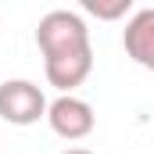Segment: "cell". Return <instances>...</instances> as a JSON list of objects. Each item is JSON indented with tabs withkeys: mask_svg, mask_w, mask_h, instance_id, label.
Segmentation results:
<instances>
[{
	"mask_svg": "<svg viewBox=\"0 0 154 154\" xmlns=\"http://www.w3.org/2000/svg\"><path fill=\"white\" fill-rule=\"evenodd\" d=\"M43 72L47 82L61 93H72L75 86L86 82V75L93 72V47L86 50H68V54H54V57H43Z\"/></svg>",
	"mask_w": 154,
	"mask_h": 154,
	"instance_id": "obj_4",
	"label": "cell"
},
{
	"mask_svg": "<svg viewBox=\"0 0 154 154\" xmlns=\"http://www.w3.org/2000/svg\"><path fill=\"white\" fill-rule=\"evenodd\" d=\"M122 47L140 68H154V7H140L129 18L122 32Z\"/></svg>",
	"mask_w": 154,
	"mask_h": 154,
	"instance_id": "obj_5",
	"label": "cell"
},
{
	"mask_svg": "<svg viewBox=\"0 0 154 154\" xmlns=\"http://www.w3.org/2000/svg\"><path fill=\"white\" fill-rule=\"evenodd\" d=\"M47 115V97L29 79H7L0 82V118L11 125H36Z\"/></svg>",
	"mask_w": 154,
	"mask_h": 154,
	"instance_id": "obj_2",
	"label": "cell"
},
{
	"mask_svg": "<svg viewBox=\"0 0 154 154\" xmlns=\"http://www.w3.org/2000/svg\"><path fill=\"white\" fill-rule=\"evenodd\" d=\"M36 47L43 50V57L68 54V50H86L90 47V29H86L82 14L68 11V7H57V11H47L39 18Z\"/></svg>",
	"mask_w": 154,
	"mask_h": 154,
	"instance_id": "obj_1",
	"label": "cell"
},
{
	"mask_svg": "<svg viewBox=\"0 0 154 154\" xmlns=\"http://www.w3.org/2000/svg\"><path fill=\"white\" fill-rule=\"evenodd\" d=\"M61 154H97V151H90V147H68V151H61Z\"/></svg>",
	"mask_w": 154,
	"mask_h": 154,
	"instance_id": "obj_7",
	"label": "cell"
},
{
	"mask_svg": "<svg viewBox=\"0 0 154 154\" xmlns=\"http://www.w3.org/2000/svg\"><path fill=\"white\" fill-rule=\"evenodd\" d=\"M82 11L93 14V18L115 22V18H122V14L133 11V0H82Z\"/></svg>",
	"mask_w": 154,
	"mask_h": 154,
	"instance_id": "obj_6",
	"label": "cell"
},
{
	"mask_svg": "<svg viewBox=\"0 0 154 154\" xmlns=\"http://www.w3.org/2000/svg\"><path fill=\"white\" fill-rule=\"evenodd\" d=\"M47 122L50 129L61 136V140H86L97 125V115L93 108L82 100V97H72V93H61L54 104H47Z\"/></svg>",
	"mask_w": 154,
	"mask_h": 154,
	"instance_id": "obj_3",
	"label": "cell"
}]
</instances>
